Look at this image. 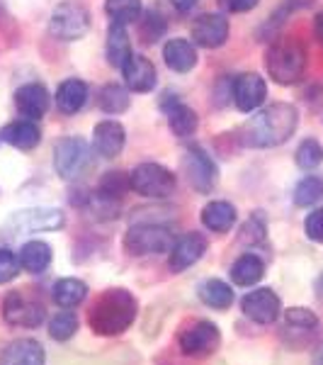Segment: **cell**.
I'll return each mask as SVG.
<instances>
[{"instance_id": "cell-10", "label": "cell", "mask_w": 323, "mask_h": 365, "mask_svg": "<svg viewBox=\"0 0 323 365\" xmlns=\"http://www.w3.org/2000/svg\"><path fill=\"white\" fill-rule=\"evenodd\" d=\"M180 351L185 356H195V358H202V356H209L219 349L221 344V331L216 324H211L207 319H199L195 322L192 327H187L185 331H180Z\"/></svg>"}, {"instance_id": "cell-13", "label": "cell", "mask_w": 323, "mask_h": 365, "mask_svg": "<svg viewBox=\"0 0 323 365\" xmlns=\"http://www.w3.org/2000/svg\"><path fill=\"white\" fill-rule=\"evenodd\" d=\"M207 253V237L199 232L185 234L183 239H178L170 249V261L168 266L173 273H185L187 268H192L199 258Z\"/></svg>"}, {"instance_id": "cell-28", "label": "cell", "mask_w": 323, "mask_h": 365, "mask_svg": "<svg viewBox=\"0 0 323 365\" xmlns=\"http://www.w3.org/2000/svg\"><path fill=\"white\" fill-rule=\"evenodd\" d=\"M51 297L61 309H73L88 297V285L78 278H63L51 287Z\"/></svg>"}, {"instance_id": "cell-15", "label": "cell", "mask_w": 323, "mask_h": 365, "mask_svg": "<svg viewBox=\"0 0 323 365\" xmlns=\"http://www.w3.org/2000/svg\"><path fill=\"white\" fill-rule=\"evenodd\" d=\"M231 93H233V103H236L240 113H253V110H258L265 103L268 86L258 73H243L233 81Z\"/></svg>"}, {"instance_id": "cell-21", "label": "cell", "mask_w": 323, "mask_h": 365, "mask_svg": "<svg viewBox=\"0 0 323 365\" xmlns=\"http://www.w3.org/2000/svg\"><path fill=\"white\" fill-rule=\"evenodd\" d=\"M319 317L307 307H290L285 312V331L292 334V336H299V346H304L319 331Z\"/></svg>"}, {"instance_id": "cell-34", "label": "cell", "mask_w": 323, "mask_h": 365, "mask_svg": "<svg viewBox=\"0 0 323 365\" xmlns=\"http://www.w3.org/2000/svg\"><path fill=\"white\" fill-rule=\"evenodd\" d=\"M105 10L112 17V22L127 25V22H134L141 17V0H107Z\"/></svg>"}, {"instance_id": "cell-26", "label": "cell", "mask_w": 323, "mask_h": 365, "mask_svg": "<svg viewBox=\"0 0 323 365\" xmlns=\"http://www.w3.org/2000/svg\"><path fill=\"white\" fill-rule=\"evenodd\" d=\"M265 275V263L255 253H243L236 263L231 266V280L240 287H250Z\"/></svg>"}, {"instance_id": "cell-14", "label": "cell", "mask_w": 323, "mask_h": 365, "mask_svg": "<svg viewBox=\"0 0 323 365\" xmlns=\"http://www.w3.org/2000/svg\"><path fill=\"white\" fill-rule=\"evenodd\" d=\"M228 39V20L219 13H204L192 22V42L204 49H219Z\"/></svg>"}, {"instance_id": "cell-33", "label": "cell", "mask_w": 323, "mask_h": 365, "mask_svg": "<svg viewBox=\"0 0 323 365\" xmlns=\"http://www.w3.org/2000/svg\"><path fill=\"white\" fill-rule=\"evenodd\" d=\"M323 197V178L319 175H307L297 182L295 187V205L297 207H311Z\"/></svg>"}, {"instance_id": "cell-38", "label": "cell", "mask_w": 323, "mask_h": 365, "mask_svg": "<svg viewBox=\"0 0 323 365\" xmlns=\"http://www.w3.org/2000/svg\"><path fill=\"white\" fill-rule=\"evenodd\" d=\"M163 29H166V22H163V17L158 15V13H146V17L141 20V39H144L146 44H151V42H156L158 37L163 34Z\"/></svg>"}, {"instance_id": "cell-40", "label": "cell", "mask_w": 323, "mask_h": 365, "mask_svg": "<svg viewBox=\"0 0 323 365\" xmlns=\"http://www.w3.org/2000/svg\"><path fill=\"white\" fill-rule=\"evenodd\" d=\"M302 8H311V0H287L285 5L275 13L272 17H270V22H268V29H277L282 22L287 20L295 10H302Z\"/></svg>"}, {"instance_id": "cell-17", "label": "cell", "mask_w": 323, "mask_h": 365, "mask_svg": "<svg viewBox=\"0 0 323 365\" xmlns=\"http://www.w3.org/2000/svg\"><path fill=\"white\" fill-rule=\"evenodd\" d=\"M125 73V83L129 91L134 93H149L156 86V66L141 54H132L127 58V63L122 66Z\"/></svg>"}, {"instance_id": "cell-42", "label": "cell", "mask_w": 323, "mask_h": 365, "mask_svg": "<svg viewBox=\"0 0 323 365\" xmlns=\"http://www.w3.org/2000/svg\"><path fill=\"white\" fill-rule=\"evenodd\" d=\"M260 0H224L228 13H248V10L258 8Z\"/></svg>"}, {"instance_id": "cell-29", "label": "cell", "mask_w": 323, "mask_h": 365, "mask_svg": "<svg viewBox=\"0 0 323 365\" xmlns=\"http://www.w3.org/2000/svg\"><path fill=\"white\" fill-rule=\"evenodd\" d=\"M197 295L211 309H228L233 304V290H231V285H228V282H224V280H219V278L204 280L202 285H199Z\"/></svg>"}, {"instance_id": "cell-35", "label": "cell", "mask_w": 323, "mask_h": 365, "mask_svg": "<svg viewBox=\"0 0 323 365\" xmlns=\"http://www.w3.org/2000/svg\"><path fill=\"white\" fill-rule=\"evenodd\" d=\"M297 166L302 170H314L323 163V146L316 139H304L297 149Z\"/></svg>"}, {"instance_id": "cell-43", "label": "cell", "mask_w": 323, "mask_h": 365, "mask_svg": "<svg viewBox=\"0 0 323 365\" xmlns=\"http://www.w3.org/2000/svg\"><path fill=\"white\" fill-rule=\"evenodd\" d=\"M170 3H173V8L180 10V13H190V10L199 3V0H170Z\"/></svg>"}, {"instance_id": "cell-11", "label": "cell", "mask_w": 323, "mask_h": 365, "mask_svg": "<svg viewBox=\"0 0 323 365\" xmlns=\"http://www.w3.org/2000/svg\"><path fill=\"white\" fill-rule=\"evenodd\" d=\"M183 168H185V175H187V180H190V185L195 187L197 192L207 195V192L214 190L216 180H219V168H216V163L209 158L207 151H202L199 146L187 149V154L183 158Z\"/></svg>"}, {"instance_id": "cell-32", "label": "cell", "mask_w": 323, "mask_h": 365, "mask_svg": "<svg viewBox=\"0 0 323 365\" xmlns=\"http://www.w3.org/2000/svg\"><path fill=\"white\" fill-rule=\"evenodd\" d=\"M127 190H132V178L125 173H120V170H110V173H105L102 180H100V185H97V195L115 200V202H120V200L127 195Z\"/></svg>"}, {"instance_id": "cell-8", "label": "cell", "mask_w": 323, "mask_h": 365, "mask_svg": "<svg viewBox=\"0 0 323 365\" xmlns=\"http://www.w3.org/2000/svg\"><path fill=\"white\" fill-rule=\"evenodd\" d=\"M90 146L80 137H63L54 149V168L63 180H75L90 166Z\"/></svg>"}, {"instance_id": "cell-2", "label": "cell", "mask_w": 323, "mask_h": 365, "mask_svg": "<svg viewBox=\"0 0 323 365\" xmlns=\"http://www.w3.org/2000/svg\"><path fill=\"white\" fill-rule=\"evenodd\" d=\"M137 297L125 287H115V290H105L97 297V302L90 307L88 324L100 336H120L137 319Z\"/></svg>"}, {"instance_id": "cell-9", "label": "cell", "mask_w": 323, "mask_h": 365, "mask_svg": "<svg viewBox=\"0 0 323 365\" xmlns=\"http://www.w3.org/2000/svg\"><path fill=\"white\" fill-rule=\"evenodd\" d=\"M66 225V217L61 210L54 207H32V210H20L5 225V232L22 237V234H37V232H56Z\"/></svg>"}, {"instance_id": "cell-25", "label": "cell", "mask_w": 323, "mask_h": 365, "mask_svg": "<svg viewBox=\"0 0 323 365\" xmlns=\"http://www.w3.org/2000/svg\"><path fill=\"white\" fill-rule=\"evenodd\" d=\"M20 266L27 270V273H44L46 268L51 266V246L46 244V241H27L25 246L20 249Z\"/></svg>"}, {"instance_id": "cell-3", "label": "cell", "mask_w": 323, "mask_h": 365, "mask_svg": "<svg viewBox=\"0 0 323 365\" xmlns=\"http://www.w3.org/2000/svg\"><path fill=\"white\" fill-rule=\"evenodd\" d=\"M265 68L270 78L280 86H292L304 76L307 68V49L295 37L275 39L265 51Z\"/></svg>"}, {"instance_id": "cell-27", "label": "cell", "mask_w": 323, "mask_h": 365, "mask_svg": "<svg viewBox=\"0 0 323 365\" xmlns=\"http://www.w3.org/2000/svg\"><path fill=\"white\" fill-rule=\"evenodd\" d=\"M129 56H132V44H129L127 27L120 25V22H112L107 29V61H110V66L122 68Z\"/></svg>"}, {"instance_id": "cell-46", "label": "cell", "mask_w": 323, "mask_h": 365, "mask_svg": "<svg viewBox=\"0 0 323 365\" xmlns=\"http://www.w3.org/2000/svg\"><path fill=\"white\" fill-rule=\"evenodd\" d=\"M316 290H319V297H323V275H321V280L316 282Z\"/></svg>"}, {"instance_id": "cell-18", "label": "cell", "mask_w": 323, "mask_h": 365, "mask_svg": "<svg viewBox=\"0 0 323 365\" xmlns=\"http://www.w3.org/2000/svg\"><path fill=\"white\" fill-rule=\"evenodd\" d=\"M15 108L25 120H32V122L39 120V117H44L46 110H49V93L39 83H27V86L17 88Z\"/></svg>"}, {"instance_id": "cell-39", "label": "cell", "mask_w": 323, "mask_h": 365, "mask_svg": "<svg viewBox=\"0 0 323 365\" xmlns=\"http://www.w3.org/2000/svg\"><path fill=\"white\" fill-rule=\"evenodd\" d=\"M20 258L10 249H0V285L13 282L20 275Z\"/></svg>"}, {"instance_id": "cell-20", "label": "cell", "mask_w": 323, "mask_h": 365, "mask_svg": "<svg viewBox=\"0 0 323 365\" xmlns=\"http://www.w3.org/2000/svg\"><path fill=\"white\" fill-rule=\"evenodd\" d=\"M163 58H166L168 68L178 71V73H187V71H192L197 63V49L190 39L173 37L163 46Z\"/></svg>"}, {"instance_id": "cell-22", "label": "cell", "mask_w": 323, "mask_h": 365, "mask_svg": "<svg viewBox=\"0 0 323 365\" xmlns=\"http://www.w3.org/2000/svg\"><path fill=\"white\" fill-rule=\"evenodd\" d=\"M202 225L214 234H226L236 225V207L226 200H211L202 210Z\"/></svg>"}, {"instance_id": "cell-24", "label": "cell", "mask_w": 323, "mask_h": 365, "mask_svg": "<svg viewBox=\"0 0 323 365\" xmlns=\"http://www.w3.org/2000/svg\"><path fill=\"white\" fill-rule=\"evenodd\" d=\"M0 139H3L5 144L15 146V149L29 151L42 141V132H39V127L34 125L32 120H20L5 127L3 132H0Z\"/></svg>"}, {"instance_id": "cell-36", "label": "cell", "mask_w": 323, "mask_h": 365, "mask_svg": "<svg viewBox=\"0 0 323 365\" xmlns=\"http://www.w3.org/2000/svg\"><path fill=\"white\" fill-rule=\"evenodd\" d=\"M75 331H78V317L73 314V312H58V314L51 319L49 324V334L54 341H68L75 336Z\"/></svg>"}, {"instance_id": "cell-37", "label": "cell", "mask_w": 323, "mask_h": 365, "mask_svg": "<svg viewBox=\"0 0 323 365\" xmlns=\"http://www.w3.org/2000/svg\"><path fill=\"white\" fill-rule=\"evenodd\" d=\"M265 234H268L265 220H263L260 212H255L243 225V229H240V241H243V244H260V241H265Z\"/></svg>"}, {"instance_id": "cell-41", "label": "cell", "mask_w": 323, "mask_h": 365, "mask_svg": "<svg viewBox=\"0 0 323 365\" xmlns=\"http://www.w3.org/2000/svg\"><path fill=\"white\" fill-rule=\"evenodd\" d=\"M304 232L311 241L316 244H323V210H314L304 222Z\"/></svg>"}, {"instance_id": "cell-19", "label": "cell", "mask_w": 323, "mask_h": 365, "mask_svg": "<svg viewBox=\"0 0 323 365\" xmlns=\"http://www.w3.org/2000/svg\"><path fill=\"white\" fill-rule=\"evenodd\" d=\"M0 365H46L44 346L34 339H17L0 353Z\"/></svg>"}, {"instance_id": "cell-23", "label": "cell", "mask_w": 323, "mask_h": 365, "mask_svg": "<svg viewBox=\"0 0 323 365\" xmlns=\"http://www.w3.org/2000/svg\"><path fill=\"white\" fill-rule=\"evenodd\" d=\"M88 103V86L78 78H68L56 91V108L63 115H75Z\"/></svg>"}, {"instance_id": "cell-16", "label": "cell", "mask_w": 323, "mask_h": 365, "mask_svg": "<svg viewBox=\"0 0 323 365\" xmlns=\"http://www.w3.org/2000/svg\"><path fill=\"white\" fill-rule=\"evenodd\" d=\"M127 141V132L125 127L117 120H102L95 125V132H92V149H95L97 156L102 158H115L122 154Z\"/></svg>"}, {"instance_id": "cell-1", "label": "cell", "mask_w": 323, "mask_h": 365, "mask_svg": "<svg viewBox=\"0 0 323 365\" xmlns=\"http://www.w3.org/2000/svg\"><path fill=\"white\" fill-rule=\"evenodd\" d=\"M299 113L290 103H275L240 127V144L250 149H272L297 132Z\"/></svg>"}, {"instance_id": "cell-12", "label": "cell", "mask_w": 323, "mask_h": 365, "mask_svg": "<svg viewBox=\"0 0 323 365\" xmlns=\"http://www.w3.org/2000/svg\"><path fill=\"white\" fill-rule=\"evenodd\" d=\"M240 312L255 324H272L282 314V299L270 287H258L240 299Z\"/></svg>"}, {"instance_id": "cell-44", "label": "cell", "mask_w": 323, "mask_h": 365, "mask_svg": "<svg viewBox=\"0 0 323 365\" xmlns=\"http://www.w3.org/2000/svg\"><path fill=\"white\" fill-rule=\"evenodd\" d=\"M314 29H316V37L321 39V44H323V13L316 17V22H314Z\"/></svg>"}, {"instance_id": "cell-45", "label": "cell", "mask_w": 323, "mask_h": 365, "mask_svg": "<svg viewBox=\"0 0 323 365\" xmlns=\"http://www.w3.org/2000/svg\"><path fill=\"white\" fill-rule=\"evenodd\" d=\"M314 365H323V344L316 349V356H314Z\"/></svg>"}, {"instance_id": "cell-5", "label": "cell", "mask_w": 323, "mask_h": 365, "mask_svg": "<svg viewBox=\"0 0 323 365\" xmlns=\"http://www.w3.org/2000/svg\"><path fill=\"white\" fill-rule=\"evenodd\" d=\"M3 319L13 329H37L46 319V309L27 290H13L3 299Z\"/></svg>"}, {"instance_id": "cell-31", "label": "cell", "mask_w": 323, "mask_h": 365, "mask_svg": "<svg viewBox=\"0 0 323 365\" xmlns=\"http://www.w3.org/2000/svg\"><path fill=\"white\" fill-rule=\"evenodd\" d=\"M97 105H100V110L107 113V115L125 113V110L129 108V91L122 86H117V83L105 86L97 96Z\"/></svg>"}, {"instance_id": "cell-4", "label": "cell", "mask_w": 323, "mask_h": 365, "mask_svg": "<svg viewBox=\"0 0 323 365\" xmlns=\"http://www.w3.org/2000/svg\"><path fill=\"white\" fill-rule=\"evenodd\" d=\"M125 246L134 256H158V253H170L173 249V234L168 227L156 225V222H139L132 225L125 234Z\"/></svg>"}, {"instance_id": "cell-7", "label": "cell", "mask_w": 323, "mask_h": 365, "mask_svg": "<svg viewBox=\"0 0 323 365\" xmlns=\"http://www.w3.org/2000/svg\"><path fill=\"white\" fill-rule=\"evenodd\" d=\"M129 178H132V190H137L139 195L151 200L170 197L175 192V185H178L175 175L166 166H161V163H139L129 173Z\"/></svg>"}, {"instance_id": "cell-30", "label": "cell", "mask_w": 323, "mask_h": 365, "mask_svg": "<svg viewBox=\"0 0 323 365\" xmlns=\"http://www.w3.org/2000/svg\"><path fill=\"white\" fill-rule=\"evenodd\" d=\"M168 127L180 139L192 137L197 132V113L185 103H173L168 108Z\"/></svg>"}, {"instance_id": "cell-6", "label": "cell", "mask_w": 323, "mask_h": 365, "mask_svg": "<svg viewBox=\"0 0 323 365\" xmlns=\"http://www.w3.org/2000/svg\"><path fill=\"white\" fill-rule=\"evenodd\" d=\"M90 29V13L75 0L56 5L49 20V32L61 42H75V39L85 37Z\"/></svg>"}]
</instances>
